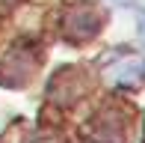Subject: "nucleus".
I'll list each match as a JSON object with an SVG mask.
<instances>
[{
  "instance_id": "obj_1",
  "label": "nucleus",
  "mask_w": 145,
  "mask_h": 143,
  "mask_svg": "<svg viewBox=\"0 0 145 143\" xmlns=\"http://www.w3.org/2000/svg\"><path fill=\"white\" fill-rule=\"evenodd\" d=\"M139 33H142V42H145V12H142V27H139Z\"/></svg>"
}]
</instances>
